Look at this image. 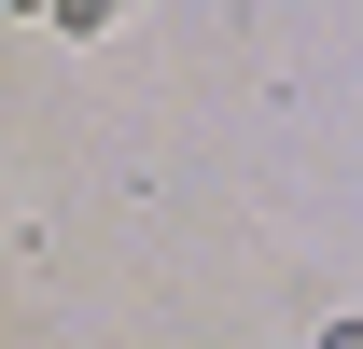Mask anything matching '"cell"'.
Listing matches in <instances>:
<instances>
[{
    "mask_svg": "<svg viewBox=\"0 0 363 349\" xmlns=\"http://www.w3.org/2000/svg\"><path fill=\"white\" fill-rule=\"evenodd\" d=\"M112 14H126V0H56L43 28H56V43H98V28H112Z\"/></svg>",
    "mask_w": 363,
    "mask_h": 349,
    "instance_id": "1",
    "label": "cell"
},
{
    "mask_svg": "<svg viewBox=\"0 0 363 349\" xmlns=\"http://www.w3.org/2000/svg\"><path fill=\"white\" fill-rule=\"evenodd\" d=\"M321 349H363V321H321Z\"/></svg>",
    "mask_w": 363,
    "mask_h": 349,
    "instance_id": "2",
    "label": "cell"
},
{
    "mask_svg": "<svg viewBox=\"0 0 363 349\" xmlns=\"http://www.w3.org/2000/svg\"><path fill=\"white\" fill-rule=\"evenodd\" d=\"M28 14H56V0H28Z\"/></svg>",
    "mask_w": 363,
    "mask_h": 349,
    "instance_id": "3",
    "label": "cell"
}]
</instances>
